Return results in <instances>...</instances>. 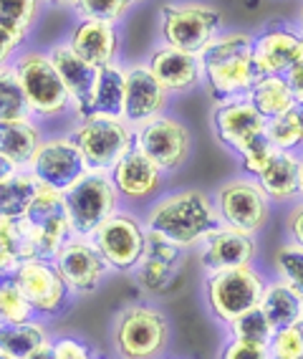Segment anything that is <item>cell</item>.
Returning a JSON list of instances; mask_svg holds the SVG:
<instances>
[{"label":"cell","instance_id":"cell-1","mask_svg":"<svg viewBox=\"0 0 303 359\" xmlns=\"http://www.w3.org/2000/svg\"><path fill=\"white\" fill-rule=\"evenodd\" d=\"M142 220L152 236L188 253L200 248L202 241L220 225L213 198L197 187L160 195L142 212Z\"/></svg>","mask_w":303,"mask_h":359},{"label":"cell","instance_id":"cell-2","mask_svg":"<svg viewBox=\"0 0 303 359\" xmlns=\"http://www.w3.org/2000/svg\"><path fill=\"white\" fill-rule=\"evenodd\" d=\"M202 83L215 102L248 99L258 71L253 64V36L246 31H223L200 53Z\"/></svg>","mask_w":303,"mask_h":359},{"label":"cell","instance_id":"cell-3","mask_svg":"<svg viewBox=\"0 0 303 359\" xmlns=\"http://www.w3.org/2000/svg\"><path fill=\"white\" fill-rule=\"evenodd\" d=\"M116 359H164L172 341V321L157 304H127L109 327Z\"/></svg>","mask_w":303,"mask_h":359},{"label":"cell","instance_id":"cell-4","mask_svg":"<svg viewBox=\"0 0 303 359\" xmlns=\"http://www.w3.org/2000/svg\"><path fill=\"white\" fill-rule=\"evenodd\" d=\"M10 64H13L28 111L36 122H51V119H64L71 114L69 91H66L64 81L58 79L48 51L26 48V51L15 53Z\"/></svg>","mask_w":303,"mask_h":359},{"label":"cell","instance_id":"cell-5","mask_svg":"<svg viewBox=\"0 0 303 359\" xmlns=\"http://www.w3.org/2000/svg\"><path fill=\"white\" fill-rule=\"evenodd\" d=\"M268 281L271 278L258 263L205 273L202 291H205L207 311L227 329L240 314L258 306Z\"/></svg>","mask_w":303,"mask_h":359},{"label":"cell","instance_id":"cell-6","mask_svg":"<svg viewBox=\"0 0 303 359\" xmlns=\"http://www.w3.org/2000/svg\"><path fill=\"white\" fill-rule=\"evenodd\" d=\"M20 261L23 258H53L71 238L66 220L64 198L51 187L38 185V193L28 208L26 218L18 220Z\"/></svg>","mask_w":303,"mask_h":359},{"label":"cell","instance_id":"cell-7","mask_svg":"<svg viewBox=\"0 0 303 359\" xmlns=\"http://www.w3.org/2000/svg\"><path fill=\"white\" fill-rule=\"evenodd\" d=\"M223 33V13L210 3L182 0L164 3L160 8V36L162 46L200 56L207 43Z\"/></svg>","mask_w":303,"mask_h":359},{"label":"cell","instance_id":"cell-8","mask_svg":"<svg viewBox=\"0 0 303 359\" xmlns=\"http://www.w3.org/2000/svg\"><path fill=\"white\" fill-rule=\"evenodd\" d=\"M61 198L71 236L76 238H94L104 220L122 210V198L106 172H86Z\"/></svg>","mask_w":303,"mask_h":359},{"label":"cell","instance_id":"cell-9","mask_svg":"<svg viewBox=\"0 0 303 359\" xmlns=\"http://www.w3.org/2000/svg\"><path fill=\"white\" fill-rule=\"evenodd\" d=\"M213 205L218 210L220 225L258 238L271 220L273 203L263 193L258 180L243 175V177H230L223 185H218Z\"/></svg>","mask_w":303,"mask_h":359},{"label":"cell","instance_id":"cell-10","mask_svg":"<svg viewBox=\"0 0 303 359\" xmlns=\"http://www.w3.org/2000/svg\"><path fill=\"white\" fill-rule=\"evenodd\" d=\"M69 135L76 142L89 172L109 175L116 162L134 147V129L124 119L91 116V119L76 122V127Z\"/></svg>","mask_w":303,"mask_h":359},{"label":"cell","instance_id":"cell-11","mask_svg":"<svg viewBox=\"0 0 303 359\" xmlns=\"http://www.w3.org/2000/svg\"><path fill=\"white\" fill-rule=\"evenodd\" d=\"M94 245L116 273H134L144 250H147L149 231L142 215L132 208L116 210L109 220H104L101 228L94 233Z\"/></svg>","mask_w":303,"mask_h":359},{"label":"cell","instance_id":"cell-12","mask_svg":"<svg viewBox=\"0 0 303 359\" xmlns=\"http://www.w3.org/2000/svg\"><path fill=\"white\" fill-rule=\"evenodd\" d=\"M10 278L31 304L36 319L51 321L71 306L73 294L58 273L53 258H23Z\"/></svg>","mask_w":303,"mask_h":359},{"label":"cell","instance_id":"cell-13","mask_svg":"<svg viewBox=\"0 0 303 359\" xmlns=\"http://www.w3.org/2000/svg\"><path fill=\"white\" fill-rule=\"evenodd\" d=\"M134 147L144 152L164 175L188 165L192 154V132L182 119L162 114L134 129Z\"/></svg>","mask_w":303,"mask_h":359},{"label":"cell","instance_id":"cell-14","mask_svg":"<svg viewBox=\"0 0 303 359\" xmlns=\"http://www.w3.org/2000/svg\"><path fill=\"white\" fill-rule=\"evenodd\" d=\"M28 172L38 180V185L51 187L56 193H66L89 170L71 135H56L41 142V147L36 149L28 165Z\"/></svg>","mask_w":303,"mask_h":359},{"label":"cell","instance_id":"cell-15","mask_svg":"<svg viewBox=\"0 0 303 359\" xmlns=\"http://www.w3.org/2000/svg\"><path fill=\"white\" fill-rule=\"evenodd\" d=\"M53 263L73 296H89L99 291L111 273L109 263L104 261L91 238L71 236L53 256Z\"/></svg>","mask_w":303,"mask_h":359},{"label":"cell","instance_id":"cell-16","mask_svg":"<svg viewBox=\"0 0 303 359\" xmlns=\"http://www.w3.org/2000/svg\"><path fill=\"white\" fill-rule=\"evenodd\" d=\"M109 177L114 182L119 198H122V205L144 208V205H152L162 195V187H164V177L167 175L162 172L147 154L139 152L136 147H132L114 165Z\"/></svg>","mask_w":303,"mask_h":359},{"label":"cell","instance_id":"cell-17","mask_svg":"<svg viewBox=\"0 0 303 359\" xmlns=\"http://www.w3.org/2000/svg\"><path fill=\"white\" fill-rule=\"evenodd\" d=\"M303 61V36L296 26L271 23L253 36V64L258 76H286Z\"/></svg>","mask_w":303,"mask_h":359},{"label":"cell","instance_id":"cell-18","mask_svg":"<svg viewBox=\"0 0 303 359\" xmlns=\"http://www.w3.org/2000/svg\"><path fill=\"white\" fill-rule=\"evenodd\" d=\"M167 104L169 94L152 76L147 64H134L124 69V122L132 129L162 116Z\"/></svg>","mask_w":303,"mask_h":359},{"label":"cell","instance_id":"cell-19","mask_svg":"<svg viewBox=\"0 0 303 359\" xmlns=\"http://www.w3.org/2000/svg\"><path fill=\"white\" fill-rule=\"evenodd\" d=\"M69 46L78 58L94 69H106V66L119 64L122 53V28L119 23L97 18H78L71 28Z\"/></svg>","mask_w":303,"mask_h":359},{"label":"cell","instance_id":"cell-20","mask_svg":"<svg viewBox=\"0 0 303 359\" xmlns=\"http://www.w3.org/2000/svg\"><path fill=\"white\" fill-rule=\"evenodd\" d=\"M213 132L220 147L230 154L253 140L255 135L268 129V119L251 104V99H232V102H218L213 109Z\"/></svg>","mask_w":303,"mask_h":359},{"label":"cell","instance_id":"cell-21","mask_svg":"<svg viewBox=\"0 0 303 359\" xmlns=\"http://www.w3.org/2000/svg\"><path fill=\"white\" fill-rule=\"evenodd\" d=\"M197 258H200L205 273L248 266L258 258V241H255V236L240 233L235 228H227V225H218L200 243Z\"/></svg>","mask_w":303,"mask_h":359},{"label":"cell","instance_id":"cell-22","mask_svg":"<svg viewBox=\"0 0 303 359\" xmlns=\"http://www.w3.org/2000/svg\"><path fill=\"white\" fill-rule=\"evenodd\" d=\"M185 256H188V250L177 248V245L149 233L147 250H144L142 261H139V266L134 271L139 289H144L152 296L167 294L174 286V281H177V276H180Z\"/></svg>","mask_w":303,"mask_h":359},{"label":"cell","instance_id":"cell-23","mask_svg":"<svg viewBox=\"0 0 303 359\" xmlns=\"http://www.w3.org/2000/svg\"><path fill=\"white\" fill-rule=\"evenodd\" d=\"M53 66H56L58 79L64 81L69 99H71V114L76 116V122L89 119V107H91V94H94V83H97L99 69L89 66L84 58H78L71 51L69 41L56 43L48 51Z\"/></svg>","mask_w":303,"mask_h":359},{"label":"cell","instance_id":"cell-24","mask_svg":"<svg viewBox=\"0 0 303 359\" xmlns=\"http://www.w3.org/2000/svg\"><path fill=\"white\" fill-rule=\"evenodd\" d=\"M147 66L152 71V76L162 83V89L167 91L169 97L188 94V91L197 89L202 83V64L197 53L160 46L147 58Z\"/></svg>","mask_w":303,"mask_h":359},{"label":"cell","instance_id":"cell-25","mask_svg":"<svg viewBox=\"0 0 303 359\" xmlns=\"http://www.w3.org/2000/svg\"><path fill=\"white\" fill-rule=\"evenodd\" d=\"M258 185L268 195L273 205H293L303 198L301 187V152H281L273 154L263 172L258 175Z\"/></svg>","mask_w":303,"mask_h":359},{"label":"cell","instance_id":"cell-26","mask_svg":"<svg viewBox=\"0 0 303 359\" xmlns=\"http://www.w3.org/2000/svg\"><path fill=\"white\" fill-rule=\"evenodd\" d=\"M43 140V129L36 119L0 122V160L13 170H28L33 154Z\"/></svg>","mask_w":303,"mask_h":359},{"label":"cell","instance_id":"cell-27","mask_svg":"<svg viewBox=\"0 0 303 359\" xmlns=\"http://www.w3.org/2000/svg\"><path fill=\"white\" fill-rule=\"evenodd\" d=\"M258 306L265 314V319L273 324V329L290 327V324L301 321L303 296L296 289H290L288 283L281 281V278H271L263 296H260Z\"/></svg>","mask_w":303,"mask_h":359},{"label":"cell","instance_id":"cell-28","mask_svg":"<svg viewBox=\"0 0 303 359\" xmlns=\"http://www.w3.org/2000/svg\"><path fill=\"white\" fill-rule=\"evenodd\" d=\"M91 116L124 119V69L119 64L99 69L89 107V119Z\"/></svg>","mask_w":303,"mask_h":359},{"label":"cell","instance_id":"cell-29","mask_svg":"<svg viewBox=\"0 0 303 359\" xmlns=\"http://www.w3.org/2000/svg\"><path fill=\"white\" fill-rule=\"evenodd\" d=\"M51 329L43 319H31L23 324H0V354L10 359H26L33 349L48 344Z\"/></svg>","mask_w":303,"mask_h":359},{"label":"cell","instance_id":"cell-30","mask_svg":"<svg viewBox=\"0 0 303 359\" xmlns=\"http://www.w3.org/2000/svg\"><path fill=\"white\" fill-rule=\"evenodd\" d=\"M36 193H38V180L28 170H10L6 177H0V218H26Z\"/></svg>","mask_w":303,"mask_h":359},{"label":"cell","instance_id":"cell-31","mask_svg":"<svg viewBox=\"0 0 303 359\" xmlns=\"http://www.w3.org/2000/svg\"><path fill=\"white\" fill-rule=\"evenodd\" d=\"M251 104L260 114L271 122L276 116L286 114L288 109H293L296 97H293V89L286 76H258V81L253 83L251 94H248Z\"/></svg>","mask_w":303,"mask_h":359},{"label":"cell","instance_id":"cell-32","mask_svg":"<svg viewBox=\"0 0 303 359\" xmlns=\"http://www.w3.org/2000/svg\"><path fill=\"white\" fill-rule=\"evenodd\" d=\"M41 6L43 0H0V28L26 43L28 33L38 20Z\"/></svg>","mask_w":303,"mask_h":359},{"label":"cell","instance_id":"cell-33","mask_svg":"<svg viewBox=\"0 0 303 359\" xmlns=\"http://www.w3.org/2000/svg\"><path fill=\"white\" fill-rule=\"evenodd\" d=\"M273 324L265 319V314L260 311V306L251 309L246 314H240L238 319L232 321L230 327H227V337L238 341H246V344H253V346H263L268 349L273 339Z\"/></svg>","mask_w":303,"mask_h":359},{"label":"cell","instance_id":"cell-34","mask_svg":"<svg viewBox=\"0 0 303 359\" xmlns=\"http://www.w3.org/2000/svg\"><path fill=\"white\" fill-rule=\"evenodd\" d=\"M10 119H33L15 79L13 64L0 66V122H10Z\"/></svg>","mask_w":303,"mask_h":359},{"label":"cell","instance_id":"cell-35","mask_svg":"<svg viewBox=\"0 0 303 359\" xmlns=\"http://www.w3.org/2000/svg\"><path fill=\"white\" fill-rule=\"evenodd\" d=\"M273 276L281 278L303 296V248L296 243H281L273 253Z\"/></svg>","mask_w":303,"mask_h":359},{"label":"cell","instance_id":"cell-36","mask_svg":"<svg viewBox=\"0 0 303 359\" xmlns=\"http://www.w3.org/2000/svg\"><path fill=\"white\" fill-rule=\"evenodd\" d=\"M278 149L273 147L271 137H268V132H260V135H255L253 140H248L243 147L238 149V157L240 160V170H243V175H248V177H258L260 172H263L265 167H268V162L273 160V154H276Z\"/></svg>","mask_w":303,"mask_h":359},{"label":"cell","instance_id":"cell-37","mask_svg":"<svg viewBox=\"0 0 303 359\" xmlns=\"http://www.w3.org/2000/svg\"><path fill=\"white\" fill-rule=\"evenodd\" d=\"M36 319L31 304L10 276L0 278V324H23Z\"/></svg>","mask_w":303,"mask_h":359},{"label":"cell","instance_id":"cell-38","mask_svg":"<svg viewBox=\"0 0 303 359\" xmlns=\"http://www.w3.org/2000/svg\"><path fill=\"white\" fill-rule=\"evenodd\" d=\"M136 0H76L73 13L78 18H97L109 20V23H122L132 11Z\"/></svg>","mask_w":303,"mask_h":359},{"label":"cell","instance_id":"cell-39","mask_svg":"<svg viewBox=\"0 0 303 359\" xmlns=\"http://www.w3.org/2000/svg\"><path fill=\"white\" fill-rule=\"evenodd\" d=\"M271 359H303V319L273 332L268 344Z\"/></svg>","mask_w":303,"mask_h":359},{"label":"cell","instance_id":"cell-40","mask_svg":"<svg viewBox=\"0 0 303 359\" xmlns=\"http://www.w3.org/2000/svg\"><path fill=\"white\" fill-rule=\"evenodd\" d=\"M18 263H20L18 220L0 218V278L10 276Z\"/></svg>","mask_w":303,"mask_h":359},{"label":"cell","instance_id":"cell-41","mask_svg":"<svg viewBox=\"0 0 303 359\" xmlns=\"http://www.w3.org/2000/svg\"><path fill=\"white\" fill-rule=\"evenodd\" d=\"M51 346L56 359H106L91 341L76 334H58L51 339Z\"/></svg>","mask_w":303,"mask_h":359},{"label":"cell","instance_id":"cell-42","mask_svg":"<svg viewBox=\"0 0 303 359\" xmlns=\"http://www.w3.org/2000/svg\"><path fill=\"white\" fill-rule=\"evenodd\" d=\"M218 359H271L268 349L263 346H253V344H246V341H238L227 337L225 344L220 346V354Z\"/></svg>","mask_w":303,"mask_h":359},{"label":"cell","instance_id":"cell-43","mask_svg":"<svg viewBox=\"0 0 303 359\" xmlns=\"http://www.w3.org/2000/svg\"><path fill=\"white\" fill-rule=\"evenodd\" d=\"M286 236H288L290 243L303 248V198L296 200L286 212Z\"/></svg>","mask_w":303,"mask_h":359},{"label":"cell","instance_id":"cell-44","mask_svg":"<svg viewBox=\"0 0 303 359\" xmlns=\"http://www.w3.org/2000/svg\"><path fill=\"white\" fill-rule=\"evenodd\" d=\"M20 41L18 39H13L8 31H3L0 28V66H8L10 61L15 58V53L20 51Z\"/></svg>","mask_w":303,"mask_h":359},{"label":"cell","instance_id":"cell-45","mask_svg":"<svg viewBox=\"0 0 303 359\" xmlns=\"http://www.w3.org/2000/svg\"><path fill=\"white\" fill-rule=\"evenodd\" d=\"M286 79H288L290 89H293V97H296V102H303V61L293 66V69L286 74Z\"/></svg>","mask_w":303,"mask_h":359},{"label":"cell","instance_id":"cell-46","mask_svg":"<svg viewBox=\"0 0 303 359\" xmlns=\"http://www.w3.org/2000/svg\"><path fill=\"white\" fill-rule=\"evenodd\" d=\"M26 359H56V354H53L51 341H48V344H43V346H38V349H33V352L28 354Z\"/></svg>","mask_w":303,"mask_h":359},{"label":"cell","instance_id":"cell-47","mask_svg":"<svg viewBox=\"0 0 303 359\" xmlns=\"http://www.w3.org/2000/svg\"><path fill=\"white\" fill-rule=\"evenodd\" d=\"M43 3H48V6H53V8H66V11H73V3H76V0H43Z\"/></svg>","mask_w":303,"mask_h":359},{"label":"cell","instance_id":"cell-48","mask_svg":"<svg viewBox=\"0 0 303 359\" xmlns=\"http://www.w3.org/2000/svg\"><path fill=\"white\" fill-rule=\"evenodd\" d=\"M293 111H296L298 127H301V135H303V102H296V107H293Z\"/></svg>","mask_w":303,"mask_h":359},{"label":"cell","instance_id":"cell-49","mask_svg":"<svg viewBox=\"0 0 303 359\" xmlns=\"http://www.w3.org/2000/svg\"><path fill=\"white\" fill-rule=\"evenodd\" d=\"M296 28H298V33L303 36V6H301V11H298V20H296Z\"/></svg>","mask_w":303,"mask_h":359},{"label":"cell","instance_id":"cell-50","mask_svg":"<svg viewBox=\"0 0 303 359\" xmlns=\"http://www.w3.org/2000/svg\"><path fill=\"white\" fill-rule=\"evenodd\" d=\"M301 187H303V152H301Z\"/></svg>","mask_w":303,"mask_h":359},{"label":"cell","instance_id":"cell-51","mask_svg":"<svg viewBox=\"0 0 303 359\" xmlns=\"http://www.w3.org/2000/svg\"><path fill=\"white\" fill-rule=\"evenodd\" d=\"M0 359H10V357H3V354H0Z\"/></svg>","mask_w":303,"mask_h":359},{"label":"cell","instance_id":"cell-52","mask_svg":"<svg viewBox=\"0 0 303 359\" xmlns=\"http://www.w3.org/2000/svg\"><path fill=\"white\" fill-rule=\"evenodd\" d=\"M301 319H303V311H301Z\"/></svg>","mask_w":303,"mask_h":359}]
</instances>
